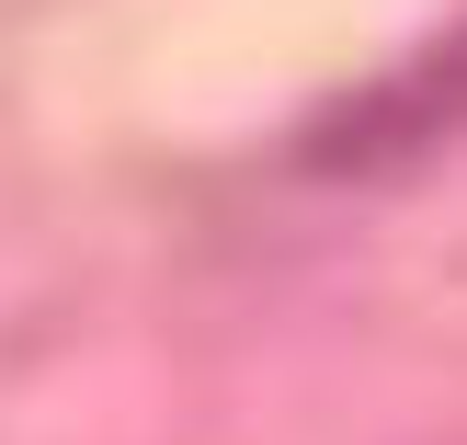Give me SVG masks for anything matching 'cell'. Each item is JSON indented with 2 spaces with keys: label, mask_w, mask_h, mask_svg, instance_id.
I'll return each instance as SVG.
<instances>
[{
  "label": "cell",
  "mask_w": 467,
  "mask_h": 445,
  "mask_svg": "<svg viewBox=\"0 0 467 445\" xmlns=\"http://www.w3.org/2000/svg\"><path fill=\"white\" fill-rule=\"evenodd\" d=\"M445 137H467V23H456V35H433L422 58L377 69L365 91H342L331 114H308L296 172H319V183H377V172L433 160Z\"/></svg>",
  "instance_id": "1"
}]
</instances>
